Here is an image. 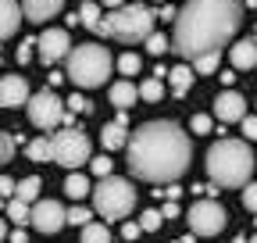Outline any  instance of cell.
Listing matches in <instances>:
<instances>
[{"instance_id":"1","label":"cell","mask_w":257,"mask_h":243,"mask_svg":"<svg viewBox=\"0 0 257 243\" xmlns=\"http://www.w3.org/2000/svg\"><path fill=\"white\" fill-rule=\"evenodd\" d=\"M243 25V0H186L175 15L172 50L182 61L221 54Z\"/></svg>"},{"instance_id":"2","label":"cell","mask_w":257,"mask_h":243,"mask_svg":"<svg viewBox=\"0 0 257 243\" xmlns=\"http://www.w3.org/2000/svg\"><path fill=\"white\" fill-rule=\"evenodd\" d=\"M128 172L143 182H175L189 172L193 147L175 122H143L128 136Z\"/></svg>"},{"instance_id":"3","label":"cell","mask_w":257,"mask_h":243,"mask_svg":"<svg viewBox=\"0 0 257 243\" xmlns=\"http://www.w3.org/2000/svg\"><path fill=\"white\" fill-rule=\"evenodd\" d=\"M207 175L211 182H218L221 190H239L250 182L253 172V150L246 147V140H218L207 147Z\"/></svg>"},{"instance_id":"4","label":"cell","mask_w":257,"mask_h":243,"mask_svg":"<svg viewBox=\"0 0 257 243\" xmlns=\"http://www.w3.org/2000/svg\"><path fill=\"white\" fill-rule=\"evenodd\" d=\"M111 68H114V57L100 43H79V47H72L68 57H64V75H68L79 89L104 86L107 75H111Z\"/></svg>"},{"instance_id":"5","label":"cell","mask_w":257,"mask_h":243,"mask_svg":"<svg viewBox=\"0 0 257 243\" xmlns=\"http://www.w3.org/2000/svg\"><path fill=\"white\" fill-rule=\"evenodd\" d=\"M154 22H157V15L147 4H125V8H114L111 15H104L96 33L107 40H118V43H140L154 33Z\"/></svg>"},{"instance_id":"6","label":"cell","mask_w":257,"mask_h":243,"mask_svg":"<svg viewBox=\"0 0 257 243\" xmlns=\"http://www.w3.org/2000/svg\"><path fill=\"white\" fill-rule=\"evenodd\" d=\"M133 207H136V190L128 179L104 175L93 186V211L104 215V222H121L125 215H133Z\"/></svg>"},{"instance_id":"7","label":"cell","mask_w":257,"mask_h":243,"mask_svg":"<svg viewBox=\"0 0 257 243\" xmlns=\"http://www.w3.org/2000/svg\"><path fill=\"white\" fill-rule=\"evenodd\" d=\"M50 150H54V165L75 172L89 161V136L79 129H61L50 136Z\"/></svg>"},{"instance_id":"8","label":"cell","mask_w":257,"mask_h":243,"mask_svg":"<svg viewBox=\"0 0 257 243\" xmlns=\"http://www.w3.org/2000/svg\"><path fill=\"white\" fill-rule=\"evenodd\" d=\"M25 111H29V122L36 129H43V133L57 129L61 122L68 118V104H64L54 89H40V93H32L29 104H25Z\"/></svg>"},{"instance_id":"9","label":"cell","mask_w":257,"mask_h":243,"mask_svg":"<svg viewBox=\"0 0 257 243\" xmlns=\"http://www.w3.org/2000/svg\"><path fill=\"white\" fill-rule=\"evenodd\" d=\"M186 218H189V229L197 236H218L225 225H229V211H225L218 200H197Z\"/></svg>"},{"instance_id":"10","label":"cell","mask_w":257,"mask_h":243,"mask_svg":"<svg viewBox=\"0 0 257 243\" xmlns=\"http://www.w3.org/2000/svg\"><path fill=\"white\" fill-rule=\"evenodd\" d=\"M68 225V211H64L57 200H36L32 204V229L43 232V236H54Z\"/></svg>"},{"instance_id":"11","label":"cell","mask_w":257,"mask_h":243,"mask_svg":"<svg viewBox=\"0 0 257 243\" xmlns=\"http://www.w3.org/2000/svg\"><path fill=\"white\" fill-rule=\"evenodd\" d=\"M36 47H40L43 65H57V61L72 54V36H68V29H43L36 36Z\"/></svg>"},{"instance_id":"12","label":"cell","mask_w":257,"mask_h":243,"mask_svg":"<svg viewBox=\"0 0 257 243\" xmlns=\"http://www.w3.org/2000/svg\"><path fill=\"white\" fill-rule=\"evenodd\" d=\"M29 97L25 75H0V107H25Z\"/></svg>"},{"instance_id":"13","label":"cell","mask_w":257,"mask_h":243,"mask_svg":"<svg viewBox=\"0 0 257 243\" xmlns=\"http://www.w3.org/2000/svg\"><path fill=\"white\" fill-rule=\"evenodd\" d=\"M214 114H218V122H243L246 118V100L236 89H221L214 97Z\"/></svg>"},{"instance_id":"14","label":"cell","mask_w":257,"mask_h":243,"mask_svg":"<svg viewBox=\"0 0 257 243\" xmlns=\"http://www.w3.org/2000/svg\"><path fill=\"white\" fill-rule=\"evenodd\" d=\"M100 143H104V150H121V147H128V118H125V111L100 129Z\"/></svg>"},{"instance_id":"15","label":"cell","mask_w":257,"mask_h":243,"mask_svg":"<svg viewBox=\"0 0 257 243\" xmlns=\"http://www.w3.org/2000/svg\"><path fill=\"white\" fill-rule=\"evenodd\" d=\"M61 8H64V0H22L25 22H32V25H43V22L54 18Z\"/></svg>"},{"instance_id":"16","label":"cell","mask_w":257,"mask_h":243,"mask_svg":"<svg viewBox=\"0 0 257 243\" xmlns=\"http://www.w3.org/2000/svg\"><path fill=\"white\" fill-rule=\"evenodd\" d=\"M229 61H232L236 72L257 68V40H239V43H232V47H229Z\"/></svg>"},{"instance_id":"17","label":"cell","mask_w":257,"mask_h":243,"mask_svg":"<svg viewBox=\"0 0 257 243\" xmlns=\"http://www.w3.org/2000/svg\"><path fill=\"white\" fill-rule=\"evenodd\" d=\"M18 22H25V11L18 8V0H0V40L15 36Z\"/></svg>"},{"instance_id":"18","label":"cell","mask_w":257,"mask_h":243,"mask_svg":"<svg viewBox=\"0 0 257 243\" xmlns=\"http://www.w3.org/2000/svg\"><path fill=\"white\" fill-rule=\"evenodd\" d=\"M107 100L118 107V111H128L136 100H140V86H133L128 79H121V82H111V89H107Z\"/></svg>"},{"instance_id":"19","label":"cell","mask_w":257,"mask_h":243,"mask_svg":"<svg viewBox=\"0 0 257 243\" xmlns=\"http://www.w3.org/2000/svg\"><path fill=\"white\" fill-rule=\"evenodd\" d=\"M168 82H172V93H175V97H186L189 89H193V82H197V68L179 65V68L168 72Z\"/></svg>"},{"instance_id":"20","label":"cell","mask_w":257,"mask_h":243,"mask_svg":"<svg viewBox=\"0 0 257 243\" xmlns=\"http://www.w3.org/2000/svg\"><path fill=\"white\" fill-rule=\"evenodd\" d=\"M64 193H68L72 200H82V197L93 193V186L86 182V175H79V168H75V172H68V179H64Z\"/></svg>"},{"instance_id":"21","label":"cell","mask_w":257,"mask_h":243,"mask_svg":"<svg viewBox=\"0 0 257 243\" xmlns=\"http://www.w3.org/2000/svg\"><path fill=\"white\" fill-rule=\"evenodd\" d=\"M40 190H43L40 175H25V179L18 182V193H15V197H22L25 204H36V200H40Z\"/></svg>"},{"instance_id":"22","label":"cell","mask_w":257,"mask_h":243,"mask_svg":"<svg viewBox=\"0 0 257 243\" xmlns=\"http://www.w3.org/2000/svg\"><path fill=\"white\" fill-rule=\"evenodd\" d=\"M25 154H29V161H36V165H43V161H54V150H50V140H47V136L32 140V143L25 147Z\"/></svg>"},{"instance_id":"23","label":"cell","mask_w":257,"mask_h":243,"mask_svg":"<svg viewBox=\"0 0 257 243\" xmlns=\"http://www.w3.org/2000/svg\"><path fill=\"white\" fill-rule=\"evenodd\" d=\"M8 215H11L18 225H32V207H29L22 197H11V200H8Z\"/></svg>"},{"instance_id":"24","label":"cell","mask_w":257,"mask_h":243,"mask_svg":"<svg viewBox=\"0 0 257 243\" xmlns=\"http://www.w3.org/2000/svg\"><path fill=\"white\" fill-rule=\"evenodd\" d=\"M82 243H111V229L104 222H89L82 225Z\"/></svg>"},{"instance_id":"25","label":"cell","mask_w":257,"mask_h":243,"mask_svg":"<svg viewBox=\"0 0 257 243\" xmlns=\"http://www.w3.org/2000/svg\"><path fill=\"white\" fill-rule=\"evenodd\" d=\"M161 97H165V86H161V79H157V75H154V79H147V82H140V100L157 104Z\"/></svg>"},{"instance_id":"26","label":"cell","mask_w":257,"mask_h":243,"mask_svg":"<svg viewBox=\"0 0 257 243\" xmlns=\"http://www.w3.org/2000/svg\"><path fill=\"white\" fill-rule=\"evenodd\" d=\"M79 22L86 29H96V25H100V4H96V0H86V4L79 8Z\"/></svg>"},{"instance_id":"27","label":"cell","mask_w":257,"mask_h":243,"mask_svg":"<svg viewBox=\"0 0 257 243\" xmlns=\"http://www.w3.org/2000/svg\"><path fill=\"white\" fill-rule=\"evenodd\" d=\"M114 68H118L121 75H136V72L143 68V61H140V54H121V57L114 61Z\"/></svg>"},{"instance_id":"28","label":"cell","mask_w":257,"mask_h":243,"mask_svg":"<svg viewBox=\"0 0 257 243\" xmlns=\"http://www.w3.org/2000/svg\"><path fill=\"white\" fill-rule=\"evenodd\" d=\"M161 222H165V211H157V207H150V211H143V215H140L143 232H157V229H161Z\"/></svg>"},{"instance_id":"29","label":"cell","mask_w":257,"mask_h":243,"mask_svg":"<svg viewBox=\"0 0 257 243\" xmlns=\"http://www.w3.org/2000/svg\"><path fill=\"white\" fill-rule=\"evenodd\" d=\"M18 143H22V136L15 140L11 133H0V165H4V161H11V158H15V150H18Z\"/></svg>"},{"instance_id":"30","label":"cell","mask_w":257,"mask_h":243,"mask_svg":"<svg viewBox=\"0 0 257 243\" xmlns=\"http://www.w3.org/2000/svg\"><path fill=\"white\" fill-rule=\"evenodd\" d=\"M189 129L200 133V136H207V133L214 129V118H211V114H193V118H189Z\"/></svg>"},{"instance_id":"31","label":"cell","mask_w":257,"mask_h":243,"mask_svg":"<svg viewBox=\"0 0 257 243\" xmlns=\"http://www.w3.org/2000/svg\"><path fill=\"white\" fill-rule=\"evenodd\" d=\"M193 68H197V75H211V72L218 68V54H204V57H197V61H193Z\"/></svg>"},{"instance_id":"32","label":"cell","mask_w":257,"mask_h":243,"mask_svg":"<svg viewBox=\"0 0 257 243\" xmlns=\"http://www.w3.org/2000/svg\"><path fill=\"white\" fill-rule=\"evenodd\" d=\"M68 222L82 229V225H89V222H93V211H89V207H79V204H75V207L68 211Z\"/></svg>"},{"instance_id":"33","label":"cell","mask_w":257,"mask_h":243,"mask_svg":"<svg viewBox=\"0 0 257 243\" xmlns=\"http://www.w3.org/2000/svg\"><path fill=\"white\" fill-rule=\"evenodd\" d=\"M143 43H147V50H150V54H165V50H172V43L161 36V33H150Z\"/></svg>"},{"instance_id":"34","label":"cell","mask_w":257,"mask_h":243,"mask_svg":"<svg viewBox=\"0 0 257 243\" xmlns=\"http://www.w3.org/2000/svg\"><path fill=\"white\" fill-rule=\"evenodd\" d=\"M89 168H93L96 175H100V179H104V175H111V168H114V161L100 154V158H89Z\"/></svg>"},{"instance_id":"35","label":"cell","mask_w":257,"mask_h":243,"mask_svg":"<svg viewBox=\"0 0 257 243\" xmlns=\"http://www.w3.org/2000/svg\"><path fill=\"white\" fill-rule=\"evenodd\" d=\"M64 104H68V111H75V114H89V100H86V97H79V93H72Z\"/></svg>"},{"instance_id":"36","label":"cell","mask_w":257,"mask_h":243,"mask_svg":"<svg viewBox=\"0 0 257 243\" xmlns=\"http://www.w3.org/2000/svg\"><path fill=\"white\" fill-rule=\"evenodd\" d=\"M18 193V182L11 179V175H0V197H4V200H11Z\"/></svg>"},{"instance_id":"37","label":"cell","mask_w":257,"mask_h":243,"mask_svg":"<svg viewBox=\"0 0 257 243\" xmlns=\"http://www.w3.org/2000/svg\"><path fill=\"white\" fill-rule=\"evenodd\" d=\"M243 207H246V211H257V182H246V190H243Z\"/></svg>"},{"instance_id":"38","label":"cell","mask_w":257,"mask_h":243,"mask_svg":"<svg viewBox=\"0 0 257 243\" xmlns=\"http://www.w3.org/2000/svg\"><path fill=\"white\" fill-rule=\"evenodd\" d=\"M140 232H143V225H140V222H121V236H125V239H136Z\"/></svg>"},{"instance_id":"39","label":"cell","mask_w":257,"mask_h":243,"mask_svg":"<svg viewBox=\"0 0 257 243\" xmlns=\"http://www.w3.org/2000/svg\"><path fill=\"white\" fill-rule=\"evenodd\" d=\"M32 47H36V40H22V47H18V65H25V61L32 57Z\"/></svg>"},{"instance_id":"40","label":"cell","mask_w":257,"mask_h":243,"mask_svg":"<svg viewBox=\"0 0 257 243\" xmlns=\"http://www.w3.org/2000/svg\"><path fill=\"white\" fill-rule=\"evenodd\" d=\"M243 136L246 140H257V118H250V114L243 118Z\"/></svg>"},{"instance_id":"41","label":"cell","mask_w":257,"mask_h":243,"mask_svg":"<svg viewBox=\"0 0 257 243\" xmlns=\"http://www.w3.org/2000/svg\"><path fill=\"white\" fill-rule=\"evenodd\" d=\"M161 211H165V218H179V204H175V200H168Z\"/></svg>"},{"instance_id":"42","label":"cell","mask_w":257,"mask_h":243,"mask_svg":"<svg viewBox=\"0 0 257 243\" xmlns=\"http://www.w3.org/2000/svg\"><path fill=\"white\" fill-rule=\"evenodd\" d=\"M221 82H225V86H232V82H236V68H232V72H221Z\"/></svg>"},{"instance_id":"43","label":"cell","mask_w":257,"mask_h":243,"mask_svg":"<svg viewBox=\"0 0 257 243\" xmlns=\"http://www.w3.org/2000/svg\"><path fill=\"white\" fill-rule=\"evenodd\" d=\"M11 243H25V232H22V229H15V232H11Z\"/></svg>"},{"instance_id":"44","label":"cell","mask_w":257,"mask_h":243,"mask_svg":"<svg viewBox=\"0 0 257 243\" xmlns=\"http://www.w3.org/2000/svg\"><path fill=\"white\" fill-rule=\"evenodd\" d=\"M104 4H107V8L114 11V8H125V0H104Z\"/></svg>"},{"instance_id":"45","label":"cell","mask_w":257,"mask_h":243,"mask_svg":"<svg viewBox=\"0 0 257 243\" xmlns=\"http://www.w3.org/2000/svg\"><path fill=\"white\" fill-rule=\"evenodd\" d=\"M0 239H8V222L0 218Z\"/></svg>"},{"instance_id":"46","label":"cell","mask_w":257,"mask_h":243,"mask_svg":"<svg viewBox=\"0 0 257 243\" xmlns=\"http://www.w3.org/2000/svg\"><path fill=\"white\" fill-rule=\"evenodd\" d=\"M250 243H257V232H253V236H250Z\"/></svg>"},{"instance_id":"47","label":"cell","mask_w":257,"mask_h":243,"mask_svg":"<svg viewBox=\"0 0 257 243\" xmlns=\"http://www.w3.org/2000/svg\"><path fill=\"white\" fill-rule=\"evenodd\" d=\"M150 4H165V0H150Z\"/></svg>"},{"instance_id":"48","label":"cell","mask_w":257,"mask_h":243,"mask_svg":"<svg viewBox=\"0 0 257 243\" xmlns=\"http://www.w3.org/2000/svg\"><path fill=\"white\" fill-rule=\"evenodd\" d=\"M125 243H136V239H125Z\"/></svg>"}]
</instances>
